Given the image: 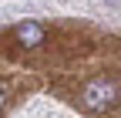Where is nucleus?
<instances>
[{"mask_svg":"<svg viewBox=\"0 0 121 118\" xmlns=\"http://www.w3.org/2000/svg\"><path fill=\"white\" fill-rule=\"evenodd\" d=\"M13 41L20 44V47H40L44 44V24L37 20H24L13 27Z\"/></svg>","mask_w":121,"mask_h":118,"instance_id":"obj_2","label":"nucleus"},{"mask_svg":"<svg viewBox=\"0 0 121 118\" xmlns=\"http://www.w3.org/2000/svg\"><path fill=\"white\" fill-rule=\"evenodd\" d=\"M4 105H7V84L0 81V108H4Z\"/></svg>","mask_w":121,"mask_h":118,"instance_id":"obj_3","label":"nucleus"},{"mask_svg":"<svg viewBox=\"0 0 121 118\" xmlns=\"http://www.w3.org/2000/svg\"><path fill=\"white\" fill-rule=\"evenodd\" d=\"M81 108L91 111V115H104V111H111L121 105V78L114 74H98V78H91L84 88H81Z\"/></svg>","mask_w":121,"mask_h":118,"instance_id":"obj_1","label":"nucleus"}]
</instances>
